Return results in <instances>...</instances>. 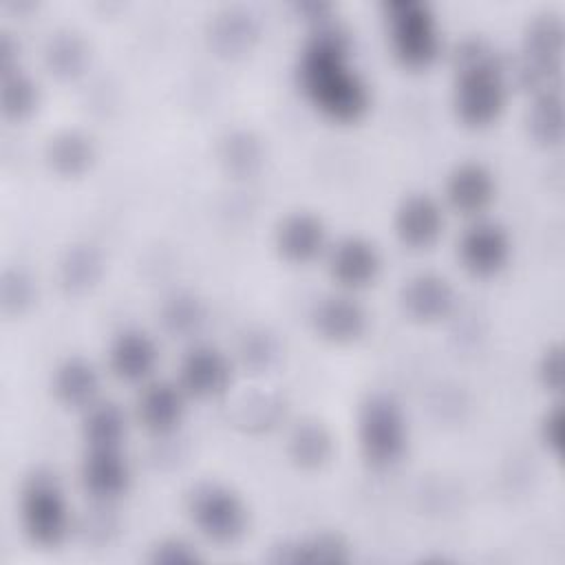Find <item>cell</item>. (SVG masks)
I'll list each match as a JSON object with an SVG mask.
<instances>
[{"label":"cell","mask_w":565,"mask_h":565,"mask_svg":"<svg viewBox=\"0 0 565 565\" xmlns=\"http://www.w3.org/2000/svg\"><path fill=\"white\" fill-rule=\"evenodd\" d=\"M296 79L309 106L335 124H353L371 106V90L351 60L349 38L329 20L318 22L307 38Z\"/></svg>","instance_id":"1"},{"label":"cell","mask_w":565,"mask_h":565,"mask_svg":"<svg viewBox=\"0 0 565 565\" xmlns=\"http://www.w3.org/2000/svg\"><path fill=\"white\" fill-rule=\"evenodd\" d=\"M508 104L505 68L497 51L479 38L463 40L455 53L452 106L468 128L494 124Z\"/></svg>","instance_id":"2"},{"label":"cell","mask_w":565,"mask_h":565,"mask_svg":"<svg viewBox=\"0 0 565 565\" xmlns=\"http://www.w3.org/2000/svg\"><path fill=\"white\" fill-rule=\"evenodd\" d=\"M388 44L395 60L413 71L428 68L441 51V31L433 9L419 0L384 4Z\"/></svg>","instance_id":"3"},{"label":"cell","mask_w":565,"mask_h":565,"mask_svg":"<svg viewBox=\"0 0 565 565\" xmlns=\"http://www.w3.org/2000/svg\"><path fill=\"white\" fill-rule=\"evenodd\" d=\"M20 521L26 539L40 547H57L71 534V505L62 483L46 470L26 477L20 492Z\"/></svg>","instance_id":"4"},{"label":"cell","mask_w":565,"mask_h":565,"mask_svg":"<svg viewBox=\"0 0 565 565\" xmlns=\"http://www.w3.org/2000/svg\"><path fill=\"white\" fill-rule=\"evenodd\" d=\"M362 457L373 468L395 466L408 446V426L399 404L388 395H371L358 415Z\"/></svg>","instance_id":"5"},{"label":"cell","mask_w":565,"mask_h":565,"mask_svg":"<svg viewBox=\"0 0 565 565\" xmlns=\"http://www.w3.org/2000/svg\"><path fill=\"white\" fill-rule=\"evenodd\" d=\"M519 82L534 95L561 90L563 22L556 13L536 15L525 35L519 57Z\"/></svg>","instance_id":"6"},{"label":"cell","mask_w":565,"mask_h":565,"mask_svg":"<svg viewBox=\"0 0 565 565\" xmlns=\"http://www.w3.org/2000/svg\"><path fill=\"white\" fill-rule=\"evenodd\" d=\"M188 514L194 527L218 545L236 543L247 530V508L221 483H201L190 492Z\"/></svg>","instance_id":"7"},{"label":"cell","mask_w":565,"mask_h":565,"mask_svg":"<svg viewBox=\"0 0 565 565\" xmlns=\"http://www.w3.org/2000/svg\"><path fill=\"white\" fill-rule=\"evenodd\" d=\"M512 254L508 232L488 218H475L457 243L463 269L477 278H492L505 269Z\"/></svg>","instance_id":"8"},{"label":"cell","mask_w":565,"mask_h":565,"mask_svg":"<svg viewBox=\"0 0 565 565\" xmlns=\"http://www.w3.org/2000/svg\"><path fill=\"white\" fill-rule=\"evenodd\" d=\"M327 267L333 282L347 291H360L373 285L382 269L380 252L360 236H347L327 249Z\"/></svg>","instance_id":"9"},{"label":"cell","mask_w":565,"mask_h":565,"mask_svg":"<svg viewBox=\"0 0 565 565\" xmlns=\"http://www.w3.org/2000/svg\"><path fill=\"white\" fill-rule=\"evenodd\" d=\"M232 382L230 360L210 344L192 347L179 366V386L188 397L212 399L225 393Z\"/></svg>","instance_id":"10"},{"label":"cell","mask_w":565,"mask_h":565,"mask_svg":"<svg viewBox=\"0 0 565 565\" xmlns=\"http://www.w3.org/2000/svg\"><path fill=\"white\" fill-rule=\"evenodd\" d=\"M79 479L86 494L95 501L110 503L128 492L132 472L121 448H86Z\"/></svg>","instance_id":"11"},{"label":"cell","mask_w":565,"mask_h":565,"mask_svg":"<svg viewBox=\"0 0 565 565\" xmlns=\"http://www.w3.org/2000/svg\"><path fill=\"white\" fill-rule=\"evenodd\" d=\"M274 245L280 258L294 265H307L324 256L329 236L324 223L309 212H294L280 221L274 234Z\"/></svg>","instance_id":"12"},{"label":"cell","mask_w":565,"mask_h":565,"mask_svg":"<svg viewBox=\"0 0 565 565\" xmlns=\"http://www.w3.org/2000/svg\"><path fill=\"white\" fill-rule=\"evenodd\" d=\"M444 207L428 194H408L395 210V234L411 249H426L444 232Z\"/></svg>","instance_id":"13"},{"label":"cell","mask_w":565,"mask_h":565,"mask_svg":"<svg viewBox=\"0 0 565 565\" xmlns=\"http://www.w3.org/2000/svg\"><path fill=\"white\" fill-rule=\"evenodd\" d=\"M185 399L188 395L179 382L148 380L137 397V417L148 433L168 435L183 422Z\"/></svg>","instance_id":"14"},{"label":"cell","mask_w":565,"mask_h":565,"mask_svg":"<svg viewBox=\"0 0 565 565\" xmlns=\"http://www.w3.org/2000/svg\"><path fill=\"white\" fill-rule=\"evenodd\" d=\"M497 183L492 172L475 161L459 163L446 179V201L463 216L481 218V214L494 201Z\"/></svg>","instance_id":"15"},{"label":"cell","mask_w":565,"mask_h":565,"mask_svg":"<svg viewBox=\"0 0 565 565\" xmlns=\"http://www.w3.org/2000/svg\"><path fill=\"white\" fill-rule=\"evenodd\" d=\"M455 300L452 285L439 274H415L402 287V307L413 320L419 322H437L448 318L455 309Z\"/></svg>","instance_id":"16"},{"label":"cell","mask_w":565,"mask_h":565,"mask_svg":"<svg viewBox=\"0 0 565 565\" xmlns=\"http://www.w3.org/2000/svg\"><path fill=\"white\" fill-rule=\"evenodd\" d=\"M159 351L152 338L139 329L121 331L108 349V366L115 377L132 384H146L157 369Z\"/></svg>","instance_id":"17"},{"label":"cell","mask_w":565,"mask_h":565,"mask_svg":"<svg viewBox=\"0 0 565 565\" xmlns=\"http://www.w3.org/2000/svg\"><path fill=\"white\" fill-rule=\"evenodd\" d=\"M313 327L320 338L349 344L366 331V311L347 291L322 298L313 309Z\"/></svg>","instance_id":"18"},{"label":"cell","mask_w":565,"mask_h":565,"mask_svg":"<svg viewBox=\"0 0 565 565\" xmlns=\"http://www.w3.org/2000/svg\"><path fill=\"white\" fill-rule=\"evenodd\" d=\"M53 395L68 408L86 411L93 406L99 395V375L95 366L79 358L62 362L53 375Z\"/></svg>","instance_id":"19"},{"label":"cell","mask_w":565,"mask_h":565,"mask_svg":"<svg viewBox=\"0 0 565 565\" xmlns=\"http://www.w3.org/2000/svg\"><path fill=\"white\" fill-rule=\"evenodd\" d=\"M82 437L86 448H121L126 439V415L113 402H95L84 411Z\"/></svg>","instance_id":"20"},{"label":"cell","mask_w":565,"mask_h":565,"mask_svg":"<svg viewBox=\"0 0 565 565\" xmlns=\"http://www.w3.org/2000/svg\"><path fill=\"white\" fill-rule=\"evenodd\" d=\"M527 128L539 143L552 146L563 137V99L561 90L534 95V104L527 117Z\"/></svg>","instance_id":"21"},{"label":"cell","mask_w":565,"mask_h":565,"mask_svg":"<svg viewBox=\"0 0 565 565\" xmlns=\"http://www.w3.org/2000/svg\"><path fill=\"white\" fill-rule=\"evenodd\" d=\"M38 106L35 84L18 68H2V113L11 119L29 117Z\"/></svg>","instance_id":"22"},{"label":"cell","mask_w":565,"mask_h":565,"mask_svg":"<svg viewBox=\"0 0 565 565\" xmlns=\"http://www.w3.org/2000/svg\"><path fill=\"white\" fill-rule=\"evenodd\" d=\"M90 161V146L77 135H66L53 143V163L66 174L82 172Z\"/></svg>","instance_id":"23"},{"label":"cell","mask_w":565,"mask_h":565,"mask_svg":"<svg viewBox=\"0 0 565 565\" xmlns=\"http://www.w3.org/2000/svg\"><path fill=\"white\" fill-rule=\"evenodd\" d=\"M344 545L335 539V536H313V539H307V541H300L296 545H291V556H285L289 561H318V563H324V561H342L344 554H342Z\"/></svg>","instance_id":"24"},{"label":"cell","mask_w":565,"mask_h":565,"mask_svg":"<svg viewBox=\"0 0 565 565\" xmlns=\"http://www.w3.org/2000/svg\"><path fill=\"white\" fill-rule=\"evenodd\" d=\"M327 437H322V433L318 428H305L300 430V435L294 439V448H296V459L300 463H311L316 466L320 459L327 457Z\"/></svg>","instance_id":"25"},{"label":"cell","mask_w":565,"mask_h":565,"mask_svg":"<svg viewBox=\"0 0 565 565\" xmlns=\"http://www.w3.org/2000/svg\"><path fill=\"white\" fill-rule=\"evenodd\" d=\"M563 408L561 404H554L543 422H541V439L545 444L547 450H552L556 457H561L563 452V439H565V424H563Z\"/></svg>","instance_id":"26"},{"label":"cell","mask_w":565,"mask_h":565,"mask_svg":"<svg viewBox=\"0 0 565 565\" xmlns=\"http://www.w3.org/2000/svg\"><path fill=\"white\" fill-rule=\"evenodd\" d=\"M539 377L547 391L558 393L563 386V349L561 344L550 347L539 364Z\"/></svg>","instance_id":"27"},{"label":"cell","mask_w":565,"mask_h":565,"mask_svg":"<svg viewBox=\"0 0 565 565\" xmlns=\"http://www.w3.org/2000/svg\"><path fill=\"white\" fill-rule=\"evenodd\" d=\"M154 561H159V563H192V561H196V552L181 539H170V541H163L161 545H157Z\"/></svg>","instance_id":"28"}]
</instances>
